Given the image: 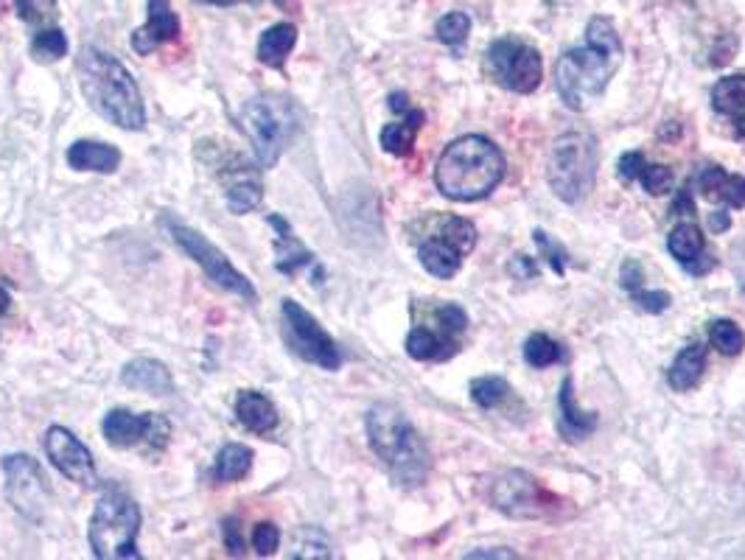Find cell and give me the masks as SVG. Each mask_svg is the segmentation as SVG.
<instances>
[{
	"mask_svg": "<svg viewBox=\"0 0 745 560\" xmlns=\"http://www.w3.org/2000/svg\"><path fill=\"white\" fill-rule=\"evenodd\" d=\"M622 62V42L608 17H591L586 45L572 48L555 65V87L569 110H586L605 93L614 70Z\"/></svg>",
	"mask_w": 745,
	"mask_h": 560,
	"instance_id": "6da1fadb",
	"label": "cell"
},
{
	"mask_svg": "<svg viewBox=\"0 0 745 560\" xmlns=\"http://www.w3.org/2000/svg\"><path fill=\"white\" fill-rule=\"evenodd\" d=\"M79 70V84L85 93L87 104L107 118L110 124L141 132L146 126V110L138 84L113 54H104L99 48H85L76 62Z\"/></svg>",
	"mask_w": 745,
	"mask_h": 560,
	"instance_id": "7a4b0ae2",
	"label": "cell"
},
{
	"mask_svg": "<svg viewBox=\"0 0 745 560\" xmlns=\"http://www.w3.org/2000/svg\"><path fill=\"white\" fill-rule=\"evenodd\" d=\"M505 177V157L499 146L482 135H465L440 154L435 182L440 194L454 202H477L491 194Z\"/></svg>",
	"mask_w": 745,
	"mask_h": 560,
	"instance_id": "3957f363",
	"label": "cell"
},
{
	"mask_svg": "<svg viewBox=\"0 0 745 560\" xmlns=\"http://www.w3.org/2000/svg\"><path fill=\"white\" fill-rule=\"evenodd\" d=\"M367 440L398 485L418 488L429 474V451L401 409L376 404L367 412Z\"/></svg>",
	"mask_w": 745,
	"mask_h": 560,
	"instance_id": "277c9868",
	"label": "cell"
},
{
	"mask_svg": "<svg viewBox=\"0 0 745 560\" xmlns=\"http://www.w3.org/2000/svg\"><path fill=\"white\" fill-rule=\"evenodd\" d=\"M241 129L253 143L255 157L264 168H272L289 143L300 132V110L286 96H258L244 104L239 115Z\"/></svg>",
	"mask_w": 745,
	"mask_h": 560,
	"instance_id": "5b68a950",
	"label": "cell"
},
{
	"mask_svg": "<svg viewBox=\"0 0 745 560\" xmlns=\"http://www.w3.org/2000/svg\"><path fill=\"white\" fill-rule=\"evenodd\" d=\"M138 530H141V510L121 490L104 493L90 518V549L99 560H129L141 558L138 552Z\"/></svg>",
	"mask_w": 745,
	"mask_h": 560,
	"instance_id": "8992f818",
	"label": "cell"
},
{
	"mask_svg": "<svg viewBox=\"0 0 745 560\" xmlns=\"http://www.w3.org/2000/svg\"><path fill=\"white\" fill-rule=\"evenodd\" d=\"M597 174V146L586 132H566L552 143L547 166L549 188L558 199L575 205L594 188Z\"/></svg>",
	"mask_w": 745,
	"mask_h": 560,
	"instance_id": "52a82bcc",
	"label": "cell"
},
{
	"mask_svg": "<svg viewBox=\"0 0 745 560\" xmlns=\"http://www.w3.org/2000/svg\"><path fill=\"white\" fill-rule=\"evenodd\" d=\"M169 230L171 238H174V244H177L185 255H191L219 289L233 292L236 297H241V300H247V303H258V292H255L253 283L244 278L239 269L227 261L225 252L216 250L202 233L191 230V227H183V224H171Z\"/></svg>",
	"mask_w": 745,
	"mask_h": 560,
	"instance_id": "ba28073f",
	"label": "cell"
},
{
	"mask_svg": "<svg viewBox=\"0 0 745 560\" xmlns=\"http://www.w3.org/2000/svg\"><path fill=\"white\" fill-rule=\"evenodd\" d=\"M281 317L286 345L295 350L300 359L317 364L323 370H337L339 364H342L337 342L325 334L323 325L314 320L306 308L300 306L297 300H283Z\"/></svg>",
	"mask_w": 745,
	"mask_h": 560,
	"instance_id": "9c48e42d",
	"label": "cell"
},
{
	"mask_svg": "<svg viewBox=\"0 0 745 560\" xmlns=\"http://www.w3.org/2000/svg\"><path fill=\"white\" fill-rule=\"evenodd\" d=\"M488 65L493 76L513 93H533L544 79V62L541 54L527 42L502 37L488 48Z\"/></svg>",
	"mask_w": 745,
	"mask_h": 560,
	"instance_id": "30bf717a",
	"label": "cell"
},
{
	"mask_svg": "<svg viewBox=\"0 0 745 560\" xmlns=\"http://www.w3.org/2000/svg\"><path fill=\"white\" fill-rule=\"evenodd\" d=\"M6 474V496L20 516L40 521L45 516V507L51 504V488L45 479L40 462L29 454H12L3 460Z\"/></svg>",
	"mask_w": 745,
	"mask_h": 560,
	"instance_id": "8fae6325",
	"label": "cell"
},
{
	"mask_svg": "<svg viewBox=\"0 0 745 560\" xmlns=\"http://www.w3.org/2000/svg\"><path fill=\"white\" fill-rule=\"evenodd\" d=\"M104 437L107 443L115 448H132L138 443H149L152 448H166L171 437V426L169 420L163 415H135L129 409H113L104 423Z\"/></svg>",
	"mask_w": 745,
	"mask_h": 560,
	"instance_id": "7c38bea8",
	"label": "cell"
},
{
	"mask_svg": "<svg viewBox=\"0 0 745 560\" xmlns=\"http://www.w3.org/2000/svg\"><path fill=\"white\" fill-rule=\"evenodd\" d=\"M45 454H48V460L54 462V468H57L59 474L68 476L76 485L93 488L99 482L96 462L90 457L87 446L76 434L68 432L65 426H51L45 432Z\"/></svg>",
	"mask_w": 745,
	"mask_h": 560,
	"instance_id": "4fadbf2b",
	"label": "cell"
},
{
	"mask_svg": "<svg viewBox=\"0 0 745 560\" xmlns=\"http://www.w3.org/2000/svg\"><path fill=\"white\" fill-rule=\"evenodd\" d=\"M493 504L513 518L547 516V493L530 474L507 471L493 485Z\"/></svg>",
	"mask_w": 745,
	"mask_h": 560,
	"instance_id": "5bb4252c",
	"label": "cell"
},
{
	"mask_svg": "<svg viewBox=\"0 0 745 560\" xmlns=\"http://www.w3.org/2000/svg\"><path fill=\"white\" fill-rule=\"evenodd\" d=\"M180 37V20L171 9V0H149V17L135 34H132V48L135 54L149 56L163 42H171Z\"/></svg>",
	"mask_w": 745,
	"mask_h": 560,
	"instance_id": "9a60e30c",
	"label": "cell"
},
{
	"mask_svg": "<svg viewBox=\"0 0 745 560\" xmlns=\"http://www.w3.org/2000/svg\"><path fill=\"white\" fill-rule=\"evenodd\" d=\"M698 188L703 199L723 208H745V177L729 174L723 168L709 166L698 174Z\"/></svg>",
	"mask_w": 745,
	"mask_h": 560,
	"instance_id": "2e32d148",
	"label": "cell"
},
{
	"mask_svg": "<svg viewBox=\"0 0 745 560\" xmlns=\"http://www.w3.org/2000/svg\"><path fill=\"white\" fill-rule=\"evenodd\" d=\"M124 387L149 392V395H171L174 392V378L169 367L155 359H132L121 373Z\"/></svg>",
	"mask_w": 745,
	"mask_h": 560,
	"instance_id": "e0dca14e",
	"label": "cell"
},
{
	"mask_svg": "<svg viewBox=\"0 0 745 560\" xmlns=\"http://www.w3.org/2000/svg\"><path fill=\"white\" fill-rule=\"evenodd\" d=\"M68 166L73 171H99V174H113L121 166V152L101 143V140H76L68 149Z\"/></svg>",
	"mask_w": 745,
	"mask_h": 560,
	"instance_id": "ac0fdd59",
	"label": "cell"
},
{
	"mask_svg": "<svg viewBox=\"0 0 745 560\" xmlns=\"http://www.w3.org/2000/svg\"><path fill=\"white\" fill-rule=\"evenodd\" d=\"M236 418H239L244 429H250L255 434H267L278 426L281 415H278V409H275V404L269 401L267 395H261V392L255 390H244L236 398Z\"/></svg>",
	"mask_w": 745,
	"mask_h": 560,
	"instance_id": "d6986e66",
	"label": "cell"
},
{
	"mask_svg": "<svg viewBox=\"0 0 745 560\" xmlns=\"http://www.w3.org/2000/svg\"><path fill=\"white\" fill-rule=\"evenodd\" d=\"M418 255H421L423 269L440 280L454 278V275L460 272V266H463V252L457 250L449 238H443V236H435V238H429V241H423Z\"/></svg>",
	"mask_w": 745,
	"mask_h": 560,
	"instance_id": "ffe728a7",
	"label": "cell"
},
{
	"mask_svg": "<svg viewBox=\"0 0 745 560\" xmlns=\"http://www.w3.org/2000/svg\"><path fill=\"white\" fill-rule=\"evenodd\" d=\"M597 429V415L583 412L575 401V390H572V378H566L561 390V432L566 440L580 443L583 437H589Z\"/></svg>",
	"mask_w": 745,
	"mask_h": 560,
	"instance_id": "44dd1931",
	"label": "cell"
},
{
	"mask_svg": "<svg viewBox=\"0 0 745 560\" xmlns=\"http://www.w3.org/2000/svg\"><path fill=\"white\" fill-rule=\"evenodd\" d=\"M297 42V28L292 23H278V26H269L261 40H258V59L267 65V68H283L289 51L295 48Z\"/></svg>",
	"mask_w": 745,
	"mask_h": 560,
	"instance_id": "7402d4cb",
	"label": "cell"
},
{
	"mask_svg": "<svg viewBox=\"0 0 745 560\" xmlns=\"http://www.w3.org/2000/svg\"><path fill=\"white\" fill-rule=\"evenodd\" d=\"M272 227L278 230V241H275V250H278V269H281L283 275H295L300 266H306L314 261V255H311L295 236H292V227L283 222L281 216H272L269 219Z\"/></svg>",
	"mask_w": 745,
	"mask_h": 560,
	"instance_id": "603a6c76",
	"label": "cell"
},
{
	"mask_svg": "<svg viewBox=\"0 0 745 560\" xmlns=\"http://www.w3.org/2000/svg\"><path fill=\"white\" fill-rule=\"evenodd\" d=\"M706 367V348L703 345H689L678 356H675L673 367H670V387L675 392H689L703 376Z\"/></svg>",
	"mask_w": 745,
	"mask_h": 560,
	"instance_id": "cb8c5ba5",
	"label": "cell"
},
{
	"mask_svg": "<svg viewBox=\"0 0 745 560\" xmlns=\"http://www.w3.org/2000/svg\"><path fill=\"white\" fill-rule=\"evenodd\" d=\"M423 124V112L421 110H409L407 118L401 124H387L381 129V146L384 152L395 154V157H407L415 146V135Z\"/></svg>",
	"mask_w": 745,
	"mask_h": 560,
	"instance_id": "d4e9b609",
	"label": "cell"
},
{
	"mask_svg": "<svg viewBox=\"0 0 745 560\" xmlns=\"http://www.w3.org/2000/svg\"><path fill=\"white\" fill-rule=\"evenodd\" d=\"M457 350L454 339H440L426 328H412L407 336V353L418 362H437V359H449Z\"/></svg>",
	"mask_w": 745,
	"mask_h": 560,
	"instance_id": "484cf974",
	"label": "cell"
},
{
	"mask_svg": "<svg viewBox=\"0 0 745 560\" xmlns=\"http://www.w3.org/2000/svg\"><path fill=\"white\" fill-rule=\"evenodd\" d=\"M703 247H706V244H703L701 227L692 222L678 224L673 233H670V238H667V250H670V255H673L675 261H681L684 266L695 264V261L701 258Z\"/></svg>",
	"mask_w": 745,
	"mask_h": 560,
	"instance_id": "4316f807",
	"label": "cell"
},
{
	"mask_svg": "<svg viewBox=\"0 0 745 560\" xmlns=\"http://www.w3.org/2000/svg\"><path fill=\"white\" fill-rule=\"evenodd\" d=\"M253 465V451L241 443H230L219 451V457L213 462V479L216 482H236L241 476H247Z\"/></svg>",
	"mask_w": 745,
	"mask_h": 560,
	"instance_id": "83f0119b",
	"label": "cell"
},
{
	"mask_svg": "<svg viewBox=\"0 0 745 560\" xmlns=\"http://www.w3.org/2000/svg\"><path fill=\"white\" fill-rule=\"evenodd\" d=\"M227 188V208L233 210L236 216L241 213H250L261 205V199H264V185L258 180V174H250V177H244V180H236L225 185Z\"/></svg>",
	"mask_w": 745,
	"mask_h": 560,
	"instance_id": "f1b7e54d",
	"label": "cell"
},
{
	"mask_svg": "<svg viewBox=\"0 0 745 560\" xmlns=\"http://www.w3.org/2000/svg\"><path fill=\"white\" fill-rule=\"evenodd\" d=\"M712 107L723 115L737 118L745 112V76H726L712 87Z\"/></svg>",
	"mask_w": 745,
	"mask_h": 560,
	"instance_id": "f546056e",
	"label": "cell"
},
{
	"mask_svg": "<svg viewBox=\"0 0 745 560\" xmlns=\"http://www.w3.org/2000/svg\"><path fill=\"white\" fill-rule=\"evenodd\" d=\"M524 359L530 367H538V370H544L549 364L561 362L563 359V348L547 334H533L527 339V345H524Z\"/></svg>",
	"mask_w": 745,
	"mask_h": 560,
	"instance_id": "4dcf8cb0",
	"label": "cell"
},
{
	"mask_svg": "<svg viewBox=\"0 0 745 560\" xmlns=\"http://www.w3.org/2000/svg\"><path fill=\"white\" fill-rule=\"evenodd\" d=\"M31 54L37 62H57L68 54V37L59 28H43L40 34H34L31 40Z\"/></svg>",
	"mask_w": 745,
	"mask_h": 560,
	"instance_id": "1f68e13d",
	"label": "cell"
},
{
	"mask_svg": "<svg viewBox=\"0 0 745 560\" xmlns=\"http://www.w3.org/2000/svg\"><path fill=\"white\" fill-rule=\"evenodd\" d=\"M709 342L712 348H717L723 356H737L745 348V334L737 322L731 320H717L709 328Z\"/></svg>",
	"mask_w": 745,
	"mask_h": 560,
	"instance_id": "d6a6232c",
	"label": "cell"
},
{
	"mask_svg": "<svg viewBox=\"0 0 745 560\" xmlns=\"http://www.w3.org/2000/svg\"><path fill=\"white\" fill-rule=\"evenodd\" d=\"M507 395H510V387H507L505 378L485 376L477 378V381L471 384V398H474V404L482 406V409H493V406L505 404Z\"/></svg>",
	"mask_w": 745,
	"mask_h": 560,
	"instance_id": "836d02e7",
	"label": "cell"
},
{
	"mask_svg": "<svg viewBox=\"0 0 745 560\" xmlns=\"http://www.w3.org/2000/svg\"><path fill=\"white\" fill-rule=\"evenodd\" d=\"M437 236L449 238L451 244L463 252V255L465 252L474 250V244H477V230H474V224L468 222V219H457V216L443 219V224H440V233H437Z\"/></svg>",
	"mask_w": 745,
	"mask_h": 560,
	"instance_id": "e575fe53",
	"label": "cell"
},
{
	"mask_svg": "<svg viewBox=\"0 0 745 560\" xmlns=\"http://www.w3.org/2000/svg\"><path fill=\"white\" fill-rule=\"evenodd\" d=\"M435 34L437 40L446 42V45H463L468 40V34H471V17L463 12L446 14V17L437 20Z\"/></svg>",
	"mask_w": 745,
	"mask_h": 560,
	"instance_id": "d590c367",
	"label": "cell"
},
{
	"mask_svg": "<svg viewBox=\"0 0 745 560\" xmlns=\"http://www.w3.org/2000/svg\"><path fill=\"white\" fill-rule=\"evenodd\" d=\"M292 558H331V546L317 530H303L295 538Z\"/></svg>",
	"mask_w": 745,
	"mask_h": 560,
	"instance_id": "8d00e7d4",
	"label": "cell"
},
{
	"mask_svg": "<svg viewBox=\"0 0 745 560\" xmlns=\"http://www.w3.org/2000/svg\"><path fill=\"white\" fill-rule=\"evenodd\" d=\"M639 182L645 185V191L650 196H661L673 188V171H670L667 166H653V163H645L642 174H639Z\"/></svg>",
	"mask_w": 745,
	"mask_h": 560,
	"instance_id": "74e56055",
	"label": "cell"
},
{
	"mask_svg": "<svg viewBox=\"0 0 745 560\" xmlns=\"http://www.w3.org/2000/svg\"><path fill=\"white\" fill-rule=\"evenodd\" d=\"M278 546H281V530L275 527V524H258L253 530V549L261 555V558H269V555H275L278 552Z\"/></svg>",
	"mask_w": 745,
	"mask_h": 560,
	"instance_id": "f35d334b",
	"label": "cell"
},
{
	"mask_svg": "<svg viewBox=\"0 0 745 560\" xmlns=\"http://www.w3.org/2000/svg\"><path fill=\"white\" fill-rule=\"evenodd\" d=\"M437 322H440L443 334L457 336L465 331L468 317H465V311L460 306H440L437 308Z\"/></svg>",
	"mask_w": 745,
	"mask_h": 560,
	"instance_id": "ab89813d",
	"label": "cell"
},
{
	"mask_svg": "<svg viewBox=\"0 0 745 560\" xmlns=\"http://www.w3.org/2000/svg\"><path fill=\"white\" fill-rule=\"evenodd\" d=\"M633 303H639V306L645 308V311H650V314H661V311L670 308V294L642 289V292L633 294Z\"/></svg>",
	"mask_w": 745,
	"mask_h": 560,
	"instance_id": "60d3db41",
	"label": "cell"
},
{
	"mask_svg": "<svg viewBox=\"0 0 745 560\" xmlns=\"http://www.w3.org/2000/svg\"><path fill=\"white\" fill-rule=\"evenodd\" d=\"M642 168H645V157H642V152H625L619 157V177H622V180H639Z\"/></svg>",
	"mask_w": 745,
	"mask_h": 560,
	"instance_id": "b9f144b4",
	"label": "cell"
},
{
	"mask_svg": "<svg viewBox=\"0 0 745 560\" xmlns=\"http://www.w3.org/2000/svg\"><path fill=\"white\" fill-rule=\"evenodd\" d=\"M222 532H225V544L227 549H230V555H233V558H241V555H244V538H241L239 532V521H236V518H227Z\"/></svg>",
	"mask_w": 745,
	"mask_h": 560,
	"instance_id": "7bdbcfd3",
	"label": "cell"
},
{
	"mask_svg": "<svg viewBox=\"0 0 745 560\" xmlns=\"http://www.w3.org/2000/svg\"><path fill=\"white\" fill-rule=\"evenodd\" d=\"M535 241H538V247H541V250H547L549 261H552V266H555V272H563V258H566V252H563L561 247H555V244L549 241L547 233H541V230H535Z\"/></svg>",
	"mask_w": 745,
	"mask_h": 560,
	"instance_id": "ee69618b",
	"label": "cell"
},
{
	"mask_svg": "<svg viewBox=\"0 0 745 560\" xmlns=\"http://www.w3.org/2000/svg\"><path fill=\"white\" fill-rule=\"evenodd\" d=\"M510 272H513V275H524V278H533L535 266L530 264V258H527V255H516V258H513V264H510Z\"/></svg>",
	"mask_w": 745,
	"mask_h": 560,
	"instance_id": "f6af8a7d",
	"label": "cell"
},
{
	"mask_svg": "<svg viewBox=\"0 0 745 560\" xmlns=\"http://www.w3.org/2000/svg\"><path fill=\"white\" fill-rule=\"evenodd\" d=\"M468 558H516V552H507V549H491V552H485V549H477V552H471Z\"/></svg>",
	"mask_w": 745,
	"mask_h": 560,
	"instance_id": "bcb514c9",
	"label": "cell"
},
{
	"mask_svg": "<svg viewBox=\"0 0 745 560\" xmlns=\"http://www.w3.org/2000/svg\"><path fill=\"white\" fill-rule=\"evenodd\" d=\"M709 224H712V230H729V213H723V210H720V213H712V216H709Z\"/></svg>",
	"mask_w": 745,
	"mask_h": 560,
	"instance_id": "7dc6e473",
	"label": "cell"
},
{
	"mask_svg": "<svg viewBox=\"0 0 745 560\" xmlns=\"http://www.w3.org/2000/svg\"><path fill=\"white\" fill-rule=\"evenodd\" d=\"M9 306H12V297H9V292L6 289H0V317L9 311Z\"/></svg>",
	"mask_w": 745,
	"mask_h": 560,
	"instance_id": "c3c4849f",
	"label": "cell"
},
{
	"mask_svg": "<svg viewBox=\"0 0 745 560\" xmlns=\"http://www.w3.org/2000/svg\"><path fill=\"white\" fill-rule=\"evenodd\" d=\"M205 3H213V6H236V3H253V0H205Z\"/></svg>",
	"mask_w": 745,
	"mask_h": 560,
	"instance_id": "681fc988",
	"label": "cell"
},
{
	"mask_svg": "<svg viewBox=\"0 0 745 560\" xmlns=\"http://www.w3.org/2000/svg\"><path fill=\"white\" fill-rule=\"evenodd\" d=\"M737 132H740V135H745V112H740V115H737Z\"/></svg>",
	"mask_w": 745,
	"mask_h": 560,
	"instance_id": "f907efd6",
	"label": "cell"
},
{
	"mask_svg": "<svg viewBox=\"0 0 745 560\" xmlns=\"http://www.w3.org/2000/svg\"><path fill=\"white\" fill-rule=\"evenodd\" d=\"M275 3H278V6H286V0H275Z\"/></svg>",
	"mask_w": 745,
	"mask_h": 560,
	"instance_id": "816d5d0a",
	"label": "cell"
}]
</instances>
